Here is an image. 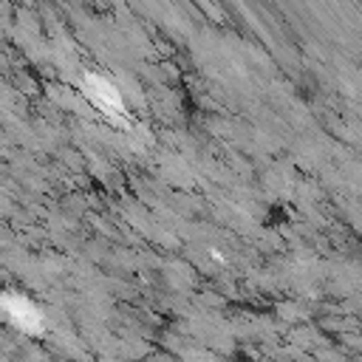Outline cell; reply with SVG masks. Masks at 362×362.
Listing matches in <instances>:
<instances>
[{"label": "cell", "mask_w": 362, "mask_h": 362, "mask_svg": "<svg viewBox=\"0 0 362 362\" xmlns=\"http://www.w3.org/2000/svg\"><path fill=\"white\" fill-rule=\"evenodd\" d=\"M88 96H90L99 107L122 113V99H119L116 88H113L107 79H102V76H88Z\"/></svg>", "instance_id": "obj_1"}, {"label": "cell", "mask_w": 362, "mask_h": 362, "mask_svg": "<svg viewBox=\"0 0 362 362\" xmlns=\"http://www.w3.org/2000/svg\"><path fill=\"white\" fill-rule=\"evenodd\" d=\"M3 305H6V314L17 325H23V328H37L40 325V314L25 297H3Z\"/></svg>", "instance_id": "obj_2"}]
</instances>
